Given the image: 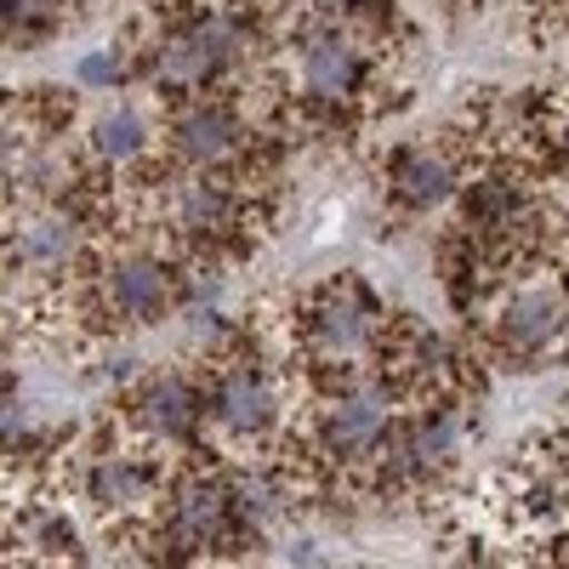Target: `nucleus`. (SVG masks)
Instances as JSON below:
<instances>
[{"mask_svg": "<svg viewBox=\"0 0 569 569\" xmlns=\"http://www.w3.org/2000/svg\"><path fill=\"white\" fill-rule=\"evenodd\" d=\"M376 330H382V313H376V302L359 279H330L325 291L308 297L302 342L313 353V370H325V376H337V370L348 376V365L365 359V348L376 342Z\"/></svg>", "mask_w": 569, "mask_h": 569, "instance_id": "obj_1", "label": "nucleus"}, {"mask_svg": "<svg viewBox=\"0 0 569 569\" xmlns=\"http://www.w3.org/2000/svg\"><path fill=\"white\" fill-rule=\"evenodd\" d=\"M388 427H393V393L370 388V382H353L319 410V450L330 461H365L370 445L382 439Z\"/></svg>", "mask_w": 569, "mask_h": 569, "instance_id": "obj_2", "label": "nucleus"}, {"mask_svg": "<svg viewBox=\"0 0 569 569\" xmlns=\"http://www.w3.org/2000/svg\"><path fill=\"white\" fill-rule=\"evenodd\" d=\"M302 86L313 103H348L365 86V52L348 23H325L302 40Z\"/></svg>", "mask_w": 569, "mask_h": 569, "instance_id": "obj_3", "label": "nucleus"}, {"mask_svg": "<svg viewBox=\"0 0 569 569\" xmlns=\"http://www.w3.org/2000/svg\"><path fill=\"white\" fill-rule=\"evenodd\" d=\"M171 297H177V273L160 257H126L98 279V302L109 319H154L171 308Z\"/></svg>", "mask_w": 569, "mask_h": 569, "instance_id": "obj_4", "label": "nucleus"}, {"mask_svg": "<svg viewBox=\"0 0 569 569\" xmlns=\"http://www.w3.org/2000/svg\"><path fill=\"white\" fill-rule=\"evenodd\" d=\"M569 342V302L558 291H518L501 308V348L512 359H552Z\"/></svg>", "mask_w": 569, "mask_h": 569, "instance_id": "obj_5", "label": "nucleus"}, {"mask_svg": "<svg viewBox=\"0 0 569 569\" xmlns=\"http://www.w3.org/2000/svg\"><path fill=\"white\" fill-rule=\"evenodd\" d=\"M240 518H233V490L217 472H188V479L171 490V536L182 547H211L222 541Z\"/></svg>", "mask_w": 569, "mask_h": 569, "instance_id": "obj_6", "label": "nucleus"}, {"mask_svg": "<svg viewBox=\"0 0 569 569\" xmlns=\"http://www.w3.org/2000/svg\"><path fill=\"white\" fill-rule=\"evenodd\" d=\"M273 388L257 365H228L211 382V416L228 427V433H268L273 427Z\"/></svg>", "mask_w": 569, "mask_h": 569, "instance_id": "obj_7", "label": "nucleus"}, {"mask_svg": "<svg viewBox=\"0 0 569 569\" xmlns=\"http://www.w3.org/2000/svg\"><path fill=\"white\" fill-rule=\"evenodd\" d=\"M200 416H206V399L188 376H154L137 405V421L149 439H194Z\"/></svg>", "mask_w": 569, "mask_h": 569, "instance_id": "obj_8", "label": "nucleus"}, {"mask_svg": "<svg viewBox=\"0 0 569 569\" xmlns=\"http://www.w3.org/2000/svg\"><path fill=\"white\" fill-rule=\"evenodd\" d=\"M233 217H240V206H233V194L211 177H182L171 188V222L188 240H217V233L233 228Z\"/></svg>", "mask_w": 569, "mask_h": 569, "instance_id": "obj_9", "label": "nucleus"}, {"mask_svg": "<svg viewBox=\"0 0 569 569\" xmlns=\"http://www.w3.org/2000/svg\"><path fill=\"white\" fill-rule=\"evenodd\" d=\"M240 142H246V126L233 120L222 103H194V109H182V120H177V149H182V160H194V166L233 160Z\"/></svg>", "mask_w": 569, "mask_h": 569, "instance_id": "obj_10", "label": "nucleus"}, {"mask_svg": "<svg viewBox=\"0 0 569 569\" xmlns=\"http://www.w3.org/2000/svg\"><path fill=\"white\" fill-rule=\"evenodd\" d=\"M91 501H98L103 512H114V518H131V512H142L154 501V472L142 467L137 456H126V450H109V456H98V467H91Z\"/></svg>", "mask_w": 569, "mask_h": 569, "instance_id": "obj_11", "label": "nucleus"}, {"mask_svg": "<svg viewBox=\"0 0 569 569\" xmlns=\"http://www.w3.org/2000/svg\"><path fill=\"white\" fill-rule=\"evenodd\" d=\"M393 194L405 206H445L456 194V166L433 149H410L393 160Z\"/></svg>", "mask_w": 569, "mask_h": 569, "instance_id": "obj_12", "label": "nucleus"}, {"mask_svg": "<svg viewBox=\"0 0 569 569\" xmlns=\"http://www.w3.org/2000/svg\"><path fill=\"white\" fill-rule=\"evenodd\" d=\"M142 149H149V126H142L137 109H109V114H98V126H91V154H98L103 166H126V160H137Z\"/></svg>", "mask_w": 569, "mask_h": 569, "instance_id": "obj_13", "label": "nucleus"}, {"mask_svg": "<svg viewBox=\"0 0 569 569\" xmlns=\"http://www.w3.org/2000/svg\"><path fill=\"white\" fill-rule=\"evenodd\" d=\"M461 433H467V421H461V410H456V405L427 410V416L410 427V445H416V461H421V472L445 467V461L461 450Z\"/></svg>", "mask_w": 569, "mask_h": 569, "instance_id": "obj_14", "label": "nucleus"}, {"mask_svg": "<svg viewBox=\"0 0 569 569\" xmlns=\"http://www.w3.org/2000/svg\"><path fill=\"white\" fill-rule=\"evenodd\" d=\"M74 246H80V222H74L69 211H52V217L29 222V233H23V262H29V268H69Z\"/></svg>", "mask_w": 569, "mask_h": 569, "instance_id": "obj_15", "label": "nucleus"}, {"mask_svg": "<svg viewBox=\"0 0 569 569\" xmlns=\"http://www.w3.org/2000/svg\"><path fill=\"white\" fill-rule=\"evenodd\" d=\"M228 490H233V518H240L246 530L273 525L279 507H284V490H279L273 472H240V479H228Z\"/></svg>", "mask_w": 569, "mask_h": 569, "instance_id": "obj_16", "label": "nucleus"}, {"mask_svg": "<svg viewBox=\"0 0 569 569\" xmlns=\"http://www.w3.org/2000/svg\"><path fill=\"white\" fill-rule=\"evenodd\" d=\"M74 80H80V86H114V80H120V58H114V52H91V58H80Z\"/></svg>", "mask_w": 569, "mask_h": 569, "instance_id": "obj_17", "label": "nucleus"}, {"mask_svg": "<svg viewBox=\"0 0 569 569\" xmlns=\"http://www.w3.org/2000/svg\"><path fill=\"white\" fill-rule=\"evenodd\" d=\"M284 558H291V563H319V547L313 541H291V547H284Z\"/></svg>", "mask_w": 569, "mask_h": 569, "instance_id": "obj_18", "label": "nucleus"}]
</instances>
